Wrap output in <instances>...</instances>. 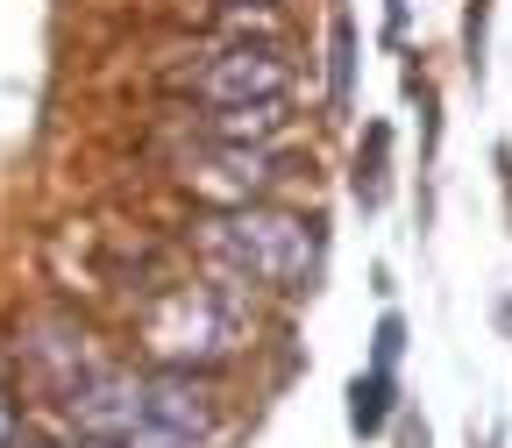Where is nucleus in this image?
Masks as SVG:
<instances>
[{"instance_id": "f257e3e1", "label": "nucleus", "mask_w": 512, "mask_h": 448, "mask_svg": "<svg viewBox=\"0 0 512 448\" xmlns=\"http://www.w3.org/2000/svg\"><path fill=\"white\" fill-rule=\"evenodd\" d=\"M207 249L228 256L242 278L292 285L306 271V221H285V214H228V221H214Z\"/></svg>"}, {"instance_id": "f03ea898", "label": "nucleus", "mask_w": 512, "mask_h": 448, "mask_svg": "<svg viewBox=\"0 0 512 448\" xmlns=\"http://www.w3.org/2000/svg\"><path fill=\"white\" fill-rule=\"evenodd\" d=\"M72 420L93 434V441H121L128 427H143V413H150V399H143V384L136 377H121V370H100V377H86V384H72Z\"/></svg>"}, {"instance_id": "7ed1b4c3", "label": "nucleus", "mask_w": 512, "mask_h": 448, "mask_svg": "<svg viewBox=\"0 0 512 448\" xmlns=\"http://www.w3.org/2000/svg\"><path fill=\"white\" fill-rule=\"evenodd\" d=\"M207 100H221V107H242V100H278L285 93V64L271 57V50H228V57H214L200 79Z\"/></svg>"}, {"instance_id": "20e7f679", "label": "nucleus", "mask_w": 512, "mask_h": 448, "mask_svg": "<svg viewBox=\"0 0 512 448\" xmlns=\"http://www.w3.org/2000/svg\"><path fill=\"white\" fill-rule=\"evenodd\" d=\"M207 128H214L221 143H242V136H271V128H278V100H242V107H221Z\"/></svg>"}, {"instance_id": "39448f33", "label": "nucleus", "mask_w": 512, "mask_h": 448, "mask_svg": "<svg viewBox=\"0 0 512 448\" xmlns=\"http://www.w3.org/2000/svg\"><path fill=\"white\" fill-rule=\"evenodd\" d=\"M349 399H356V406H349V420H356L363 434H377V427H384V413H392V377H384V370H377V377H356V392H349Z\"/></svg>"}, {"instance_id": "423d86ee", "label": "nucleus", "mask_w": 512, "mask_h": 448, "mask_svg": "<svg viewBox=\"0 0 512 448\" xmlns=\"http://www.w3.org/2000/svg\"><path fill=\"white\" fill-rule=\"evenodd\" d=\"M8 434H15V413H8V399H0V448H8Z\"/></svg>"}]
</instances>
